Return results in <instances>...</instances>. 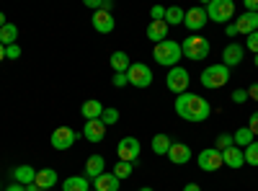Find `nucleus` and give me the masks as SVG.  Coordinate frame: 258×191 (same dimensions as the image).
<instances>
[{
    "label": "nucleus",
    "mask_w": 258,
    "mask_h": 191,
    "mask_svg": "<svg viewBox=\"0 0 258 191\" xmlns=\"http://www.w3.org/2000/svg\"><path fill=\"white\" fill-rule=\"evenodd\" d=\"M248 98V91H243V88H238V91H232V101L235 103H243Z\"/></svg>",
    "instance_id": "obj_39"
},
{
    "label": "nucleus",
    "mask_w": 258,
    "mask_h": 191,
    "mask_svg": "<svg viewBox=\"0 0 258 191\" xmlns=\"http://www.w3.org/2000/svg\"><path fill=\"white\" fill-rule=\"evenodd\" d=\"M140 191H153V188H150V186H142V188H140Z\"/></svg>",
    "instance_id": "obj_49"
},
{
    "label": "nucleus",
    "mask_w": 258,
    "mask_h": 191,
    "mask_svg": "<svg viewBox=\"0 0 258 191\" xmlns=\"http://www.w3.org/2000/svg\"><path fill=\"white\" fill-rule=\"evenodd\" d=\"M222 163L225 165H230V168H243L245 165V155H243V150L240 147H227V150H222Z\"/></svg>",
    "instance_id": "obj_18"
},
{
    "label": "nucleus",
    "mask_w": 258,
    "mask_h": 191,
    "mask_svg": "<svg viewBox=\"0 0 258 191\" xmlns=\"http://www.w3.org/2000/svg\"><path fill=\"white\" fill-rule=\"evenodd\" d=\"M248 98H253V101H258V83H253V86L248 88Z\"/></svg>",
    "instance_id": "obj_41"
},
{
    "label": "nucleus",
    "mask_w": 258,
    "mask_h": 191,
    "mask_svg": "<svg viewBox=\"0 0 258 191\" xmlns=\"http://www.w3.org/2000/svg\"><path fill=\"white\" fill-rule=\"evenodd\" d=\"M93 191H119V178L114 173H101L96 181H93Z\"/></svg>",
    "instance_id": "obj_20"
},
{
    "label": "nucleus",
    "mask_w": 258,
    "mask_h": 191,
    "mask_svg": "<svg viewBox=\"0 0 258 191\" xmlns=\"http://www.w3.org/2000/svg\"><path fill=\"white\" fill-rule=\"evenodd\" d=\"M232 142H235V145H243V147H248V145L253 142V135H250L248 126H243V130L235 132V135H232Z\"/></svg>",
    "instance_id": "obj_30"
},
{
    "label": "nucleus",
    "mask_w": 258,
    "mask_h": 191,
    "mask_svg": "<svg viewBox=\"0 0 258 191\" xmlns=\"http://www.w3.org/2000/svg\"><path fill=\"white\" fill-rule=\"evenodd\" d=\"M243 155H245V163H248V165H258V142H255V140L243 150Z\"/></svg>",
    "instance_id": "obj_31"
},
{
    "label": "nucleus",
    "mask_w": 258,
    "mask_h": 191,
    "mask_svg": "<svg viewBox=\"0 0 258 191\" xmlns=\"http://www.w3.org/2000/svg\"><path fill=\"white\" fill-rule=\"evenodd\" d=\"M153 57H155L158 65H163V68H178V59L183 57V52H181L178 41H168L165 39V41H160V44H155Z\"/></svg>",
    "instance_id": "obj_2"
},
{
    "label": "nucleus",
    "mask_w": 258,
    "mask_h": 191,
    "mask_svg": "<svg viewBox=\"0 0 258 191\" xmlns=\"http://www.w3.org/2000/svg\"><path fill=\"white\" fill-rule=\"evenodd\" d=\"M26 191H41V188H39L36 183H31V186H26Z\"/></svg>",
    "instance_id": "obj_47"
},
{
    "label": "nucleus",
    "mask_w": 258,
    "mask_h": 191,
    "mask_svg": "<svg viewBox=\"0 0 258 191\" xmlns=\"http://www.w3.org/2000/svg\"><path fill=\"white\" fill-rule=\"evenodd\" d=\"M235 142H232V135H220L217 137V150L222 153V150H227V147H232Z\"/></svg>",
    "instance_id": "obj_34"
},
{
    "label": "nucleus",
    "mask_w": 258,
    "mask_h": 191,
    "mask_svg": "<svg viewBox=\"0 0 258 191\" xmlns=\"http://www.w3.org/2000/svg\"><path fill=\"white\" fill-rule=\"evenodd\" d=\"M126 78H129V83H132L135 88H147L155 75H153V70H150L145 62H135V65H129Z\"/></svg>",
    "instance_id": "obj_6"
},
{
    "label": "nucleus",
    "mask_w": 258,
    "mask_h": 191,
    "mask_svg": "<svg viewBox=\"0 0 258 191\" xmlns=\"http://www.w3.org/2000/svg\"><path fill=\"white\" fill-rule=\"evenodd\" d=\"M245 47H248L253 54H258V31H253V34L245 36Z\"/></svg>",
    "instance_id": "obj_33"
},
{
    "label": "nucleus",
    "mask_w": 258,
    "mask_h": 191,
    "mask_svg": "<svg viewBox=\"0 0 258 191\" xmlns=\"http://www.w3.org/2000/svg\"><path fill=\"white\" fill-rule=\"evenodd\" d=\"M16 39H18V26H13V24H6L3 29H0V44H3V47H11V44H16Z\"/></svg>",
    "instance_id": "obj_25"
},
{
    "label": "nucleus",
    "mask_w": 258,
    "mask_h": 191,
    "mask_svg": "<svg viewBox=\"0 0 258 191\" xmlns=\"http://www.w3.org/2000/svg\"><path fill=\"white\" fill-rule=\"evenodd\" d=\"M111 68L116 73H126L129 70V54L126 52H114L111 54Z\"/></svg>",
    "instance_id": "obj_28"
},
{
    "label": "nucleus",
    "mask_w": 258,
    "mask_h": 191,
    "mask_svg": "<svg viewBox=\"0 0 258 191\" xmlns=\"http://www.w3.org/2000/svg\"><path fill=\"white\" fill-rule=\"evenodd\" d=\"M78 140V132H73L70 126H57V130L52 132V147L54 150H68V147H73Z\"/></svg>",
    "instance_id": "obj_10"
},
{
    "label": "nucleus",
    "mask_w": 258,
    "mask_h": 191,
    "mask_svg": "<svg viewBox=\"0 0 258 191\" xmlns=\"http://www.w3.org/2000/svg\"><path fill=\"white\" fill-rule=\"evenodd\" d=\"M126 83H129V78H126V73H116V75H114V86H116V88H124V86H126Z\"/></svg>",
    "instance_id": "obj_37"
},
{
    "label": "nucleus",
    "mask_w": 258,
    "mask_h": 191,
    "mask_svg": "<svg viewBox=\"0 0 258 191\" xmlns=\"http://www.w3.org/2000/svg\"><path fill=\"white\" fill-rule=\"evenodd\" d=\"M176 114L186 121H207L212 114V106L207 98H202L197 93H181L176 98Z\"/></svg>",
    "instance_id": "obj_1"
},
{
    "label": "nucleus",
    "mask_w": 258,
    "mask_h": 191,
    "mask_svg": "<svg viewBox=\"0 0 258 191\" xmlns=\"http://www.w3.org/2000/svg\"><path fill=\"white\" fill-rule=\"evenodd\" d=\"M243 54H245V49L240 47V44H227L225 47V52H222V65L225 68H235V65H240L243 62Z\"/></svg>",
    "instance_id": "obj_13"
},
{
    "label": "nucleus",
    "mask_w": 258,
    "mask_h": 191,
    "mask_svg": "<svg viewBox=\"0 0 258 191\" xmlns=\"http://www.w3.org/2000/svg\"><path fill=\"white\" fill-rule=\"evenodd\" d=\"M225 31H227V36H230V39H232V36H238V29H235V24H230Z\"/></svg>",
    "instance_id": "obj_43"
},
{
    "label": "nucleus",
    "mask_w": 258,
    "mask_h": 191,
    "mask_svg": "<svg viewBox=\"0 0 258 191\" xmlns=\"http://www.w3.org/2000/svg\"><path fill=\"white\" fill-rule=\"evenodd\" d=\"M132 171H135V165H132V163H124V160H119V163L114 165V171H111V173L121 181V178H129V176H132Z\"/></svg>",
    "instance_id": "obj_29"
},
{
    "label": "nucleus",
    "mask_w": 258,
    "mask_h": 191,
    "mask_svg": "<svg viewBox=\"0 0 258 191\" xmlns=\"http://www.w3.org/2000/svg\"><path fill=\"white\" fill-rule=\"evenodd\" d=\"M3 59H6V47L0 44V62H3Z\"/></svg>",
    "instance_id": "obj_46"
},
{
    "label": "nucleus",
    "mask_w": 258,
    "mask_h": 191,
    "mask_svg": "<svg viewBox=\"0 0 258 191\" xmlns=\"http://www.w3.org/2000/svg\"><path fill=\"white\" fill-rule=\"evenodd\" d=\"M165 86L168 91H173V93H188V73L183 68H170L168 78H165Z\"/></svg>",
    "instance_id": "obj_7"
},
{
    "label": "nucleus",
    "mask_w": 258,
    "mask_h": 191,
    "mask_svg": "<svg viewBox=\"0 0 258 191\" xmlns=\"http://www.w3.org/2000/svg\"><path fill=\"white\" fill-rule=\"evenodd\" d=\"M222 165H225L222 163V153L217 150V147H207V150L199 153V168L202 171L212 173V171H220Z\"/></svg>",
    "instance_id": "obj_8"
},
{
    "label": "nucleus",
    "mask_w": 258,
    "mask_h": 191,
    "mask_svg": "<svg viewBox=\"0 0 258 191\" xmlns=\"http://www.w3.org/2000/svg\"><path fill=\"white\" fill-rule=\"evenodd\" d=\"M168 31H170V26L165 24V21H150V26H147V39L155 41V44H160V41L168 39Z\"/></svg>",
    "instance_id": "obj_16"
},
{
    "label": "nucleus",
    "mask_w": 258,
    "mask_h": 191,
    "mask_svg": "<svg viewBox=\"0 0 258 191\" xmlns=\"http://www.w3.org/2000/svg\"><path fill=\"white\" fill-rule=\"evenodd\" d=\"M114 18H111V13H106V11H96L93 13V29L98 31V34H111L114 31Z\"/></svg>",
    "instance_id": "obj_15"
},
{
    "label": "nucleus",
    "mask_w": 258,
    "mask_h": 191,
    "mask_svg": "<svg viewBox=\"0 0 258 191\" xmlns=\"http://www.w3.org/2000/svg\"><path fill=\"white\" fill-rule=\"evenodd\" d=\"M170 145H173V142H170L168 135H155V137H153V153H155V155H168Z\"/></svg>",
    "instance_id": "obj_27"
},
{
    "label": "nucleus",
    "mask_w": 258,
    "mask_h": 191,
    "mask_svg": "<svg viewBox=\"0 0 258 191\" xmlns=\"http://www.w3.org/2000/svg\"><path fill=\"white\" fill-rule=\"evenodd\" d=\"M204 11H207V18L217 21V24H225V21H230L235 16V3L232 0H212Z\"/></svg>",
    "instance_id": "obj_5"
},
{
    "label": "nucleus",
    "mask_w": 258,
    "mask_h": 191,
    "mask_svg": "<svg viewBox=\"0 0 258 191\" xmlns=\"http://www.w3.org/2000/svg\"><path fill=\"white\" fill-rule=\"evenodd\" d=\"M62 191H88V178H85V176H70V178H64Z\"/></svg>",
    "instance_id": "obj_24"
},
{
    "label": "nucleus",
    "mask_w": 258,
    "mask_h": 191,
    "mask_svg": "<svg viewBox=\"0 0 258 191\" xmlns=\"http://www.w3.org/2000/svg\"><path fill=\"white\" fill-rule=\"evenodd\" d=\"M150 16H153V21H163V18H165V8H163V6H153Z\"/></svg>",
    "instance_id": "obj_36"
},
{
    "label": "nucleus",
    "mask_w": 258,
    "mask_h": 191,
    "mask_svg": "<svg viewBox=\"0 0 258 191\" xmlns=\"http://www.w3.org/2000/svg\"><path fill=\"white\" fill-rule=\"evenodd\" d=\"M80 114L85 116V121H91V119H101V114H103V106H101V101H85L83 106H80Z\"/></svg>",
    "instance_id": "obj_23"
},
{
    "label": "nucleus",
    "mask_w": 258,
    "mask_h": 191,
    "mask_svg": "<svg viewBox=\"0 0 258 191\" xmlns=\"http://www.w3.org/2000/svg\"><path fill=\"white\" fill-rule=\"evenodd\" d=\"M225 83H230V68L225 65H209L204 73H202V86L204 88H222Z\"/></svg>",
    "instance_id": "obj_4"
},
{
    "label": "nucleus",
    "mask_w": 258,
    "mask_h": 191,
    "mask_svg": "<svg viewBox=\"0 0 258 191\" xmlns=\"http://www.w3.org/2000/svg\"><path fill=\"white\" fill-rule=\"evenodd\" d=\"M116 155L119 160L124 163H135L140 158V140L137 137H124L119 145H116Z\"/></svg>",
    "instance_id": "obj_9"
},
{
    "label": "nucleus",
    "mask_w": 258,
    "mask_h": 191,
    "mask_svg": "<svg viewBox=\"0 0 258 191\" xmlns=\"http://www.w3.org/2000/svg\"><path fill=\"white\" fill-rule=\"evenodd\" d=\"M245 13H258V0H245Z\"/></svg>",
    "instance_id": "obj_40"
},
{
    "label": "nucleus",
    "mask_w": 258,
    "mask_h": 191,
    "mask_svg": "<svg viewBox=\"0 0 258 191\" xmlns=\"http://www.w3.org/2000/svg\"><path fill=\"white\" fill-rule=\"evenodd\" d=\"M101 121H103L106 126H109V124H116V121H119V111H116V109H103Z\"/></svg>",
    "instance_id": "obj_32"
},
{
    "label": "nucleus",
    "mask_w": 258,
    "mask_h": 191,
    "mask_svg": "<svg viewBox=\"0 0 258 191\" xmlns=\"http://www.w3.org/2000/svg\"><path fill=\"white\" fill-rule=\"evenodd\" d=\"M18 57H21V47H18V44L6 47V59H18Z\"/></svg>",
    "instance_id": "obj_35"
},
{
    "label": "nucleus",
    "mask_w": 258,
    "mask_h": 191,
    "mask_svg": "<svg viewBox=\"0 0 258 191\" xmlns=\"http://www.w3.org/2000/svg\"><path fill=\"white\" fill-rule=\"evenodd\" d=\"M248 130H250V135H258V111L250 114V119H248Z\"/></svg>",
    "instance_id": "obj_38"
},
{
    "label": "nucleus",
    "mask_w": 258,
    "mask_h": 191,
    "mask_svg": "<svg viewBox=\"0 0 258 191\" xmlns=\"http://www.w3.org/2000/svg\"><path fill=\"white\" fill-rule=\"evenodd\" d=\"M183 16H186V11H181L178 6H170V8H165V24L168 26H178V24H183Z\"/></svg>",
    "instance_id": "obj_26"
},
{
    "label": "nucleus",
    "mask_w": 258,
    "mask_h": 191,
    "mask_svg": "<svg viewBox=\"0 0 258 191\" xmlns=\"http://www.w3.org/2000/svg\"><path fill=\"white\" fill-rule=\"evenodd\" d=\"M85 8H93V11H101V0H85Z\"/></svg>",
    "instance_id": "obj_42"
},
{
    "label": "nucleus",
    "mask_w": 258,
    "mask_h": 191,
    "mask_svg": "<svg viewBox=\"0 0 258 191\" xmlns=\"http://www.w3.org/2000/svg\"><path fill=\"white\" fill-rule=\"evenodd\" d=\"M3 26H6V16H3V13H0V29H3Z\"/></svg>",
    "instance_id": "obj_48"
},
{
    "label": "nucleus",
    "mask_w": 258,
    "mask_h": 191,
    "mask_svg": "<svg viewBox=\"0 0 258 191\" xmlns=\"http://www.w3.org/2000/svg\"><path fill=\"white\" fill-rule=\"evenodd\" d=\"M6 191H26V186H21V183H13V186H8Z\"/></svg>",
    "instance_id": "obj_45"
},
{
    "label": "nucleus",
    "mask_w": 258,
    "mask_h": 191,
    "mask_svg": "<svg viewBox=\"0 0 258 191\" xmlns=\"http://www.w3.org/2000/svg\"><path fill=\"white\" fill-rule=\"evenodd\" d=\"M183 26L194 34V31H202L204 26H207V11L204 8H199V6H194V8H188L186 11V16H183Z\"/></svg>",
    "instance_id": "obj_11"
},
{
    "label": "nucleus",
    "mask_w": 258,
    "mask_h": 191,
    "mask_svg": "<svg viewBox=\"0 0 258 191\" xmlns=\"http://www.w3.org/2000/svg\"><path fill=\"white\" fill-rule=\"evenodd\" d=\"M235 29H238V34H245V36L258 31V13H243L235 21Z\"/></svg>",
    "instance_id": "obj_17"
},
{
    "label": "nucleus",
    "mask_w": 258,
    "mask_h": 191,
    "mask_svg": "<svg viewBox=\"0 0 258 191\" xmlns=\"http://www.w3.org/2000/svg\"><path fill=\"white\" fill-rule=\"evenodd\" d=\"M13 178H16V183H21V186H31V183L36 181V168H31V165H18L16 171H13Z\"/></svg>",
    "instance_id": "obj_21"
},
{
    "label": "nucleus",
    "mask_w": 258,
    "mask_h": 191,
    "mask_svg": "<svg viewBox=\"0 0 258 191\" xmlns=\"http://www.w3.org/2000/svg\"><path fill=\"white\" fill-rule=\"evenodd\" d=\"M168 158H170V163L183 165V163L191 160V147L183 145V142H173V145H170V150H168Z\"/></svg>",
    "instance_id": "obj_14"
},
{
    "label": "nucleus",
    "mask_w": 258,
    "mask_h": 191,
    "mask_svg": "<svg viewBox=\"0 0 258 191\" xmlns=\"http://www.w3.org/2000/svg\"><path fill=\"white\" fill-rule=\"evenodd\" d=\"M41 191H49L52 186H57V171L44 168V171H36V181H34Z\"/></svg>",
    "instance_id": "obj_22"
},
{
    "label": "nucleus",
    "mask_w": 258,
    "mask_h": 191,
    "mask_svg": "<svg viewBox=\"0 0 258 191\" xmlns=\"http://www.w3.org/2000/svg\"><path fill=\"white\" fill-rule=\"evenodd\" d=\"M183 191H202V186H199V183H186Z\"/></svg>",
    "instance_id": "obj_44"
},
{
    "label": "nucleus",
    "mask_w": 258,
    "mask_h": 191,
    "mask_svg": "<svg viewBox=\"0 0 258 191\" xmlns=\"http://www.w3.org/2000/svg\"><path fill=\"white\" fill-rule=\"evenodd\" d=\"M255 65H258V54H255Z\"/></svg>",
    "instance_id": "obj_50"
},
{
    "label": "nucleus",
    "mask_w": 258,
    "mask_h": 191,
    "mask_svg": "<svg viewBox=\"0 0 258 191\" xmlns=\"http://www.w3.org/2000/svg\"><path fill=\"white\" fill-rule=\"evenodd\" d=\"M103 165H106V163H103V158H101V155H91L88 160H85V165H83L85 178H93V181H96V178L103 173Z\"/></svg>",
    "instance_id": "obj_19"
},
{
    "label": "nucleus",
    "mask_w": 258,
    "mask_h": 191,
    "mask_svg": "<svg viewBox=\"0 0 258 191\" xmlns=\"http://www.w3.org/2000/svg\"><path fill=\"white\" fill-rule=\"evenodd\" d=\"M209 39H204V36H188V39H183V44H181V52H183V57H188V59H194V62H199V59H207L209 57Z\"/></svg>",
    "instance_id": "obj_3"
},
{
    "label": "nucleus",
    "mask_w": 258,
    "mask_h": 191,
    "mask_svg": "<svg viewBox=\"0 0 258 191\" xmlns=\"http://www.w3.org/2000/svg\"><path fill=\"white\" fill-rule=\"evenodd\" d=\"M83 137L88 140V142H93V145H98V142L106 137V124H103L101 119L85 121V126H83Z\"/></svg>",
    "instance_id": "obj_12"
}]
</instances>
